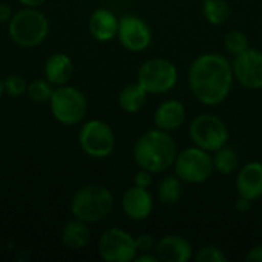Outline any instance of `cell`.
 <instances>
[{"label":"cell","mask_w":262,"mask_h":262,"mask_svg":"<svg viewBox=\"0 0 262 262\" xmlns=\"http://www.w3.org/2000/svg\"><path fill=\"white\" fill-rule=\"evenodd\" d=\"M118 25L120 18L107 8H98L95 9L89 17V32L91 35L101 43L111 41L118 34Z\"/></svg>","instance_id":"cell-16"},{"label":"cell","mask_w":262,"mask_h":262,"mask_svg":"<svg viewBox=\"0 0 262 262\" xmlns=\"http://www.w3.org/2000/svg\"><path fill=\"white\" fill-rule=\"evenodd\" d=\"M52 92H54L52 84L43 77V78H35V80L28 83L26 95L34 103H40L41 104V103H49V100L52 97Z\"/></svg>","instance_id":"cell-24"},{"label":"cell","mask_w":262,"mask_h":262,"mask_svg":"<svg viewBox=\"0 0 262 262\" xmlns=\"http://www.w3.org/2000/svg\"><path fill=\"white\" fill-rule=\"evenodd\" d=\"M155 255L161 262H187L193 256V247L181 235H166L155 244Z\"/></svg>","instance_id":"cell-14"},{"label":"cell","mask_w":262,"mask_h":262,"mask_svg":"<svg viewBox=\"0 0 262 262\" xmlns=\"http://www.w3.org/2000/svg\"><path fill=\"white\" fill-rule=\"evenodd\" d=\"M235 80L252 91L262 89V51L249 46L232 61Z\"/></svg>","instance_id":"cell-12"},{"label":"cell","mask_w":262,"mask_h":262,"mask_svg":"<svg viewBox=\"0 0 262 262\" xmlns=\"http://www.w3.org/2000/svg\"><path fill=\"white\" fill-rule=\"evenodd\" d=\"M147 95L149 94L138 81L126 84L118 94V106L126 114H137L144 107L147 101Z\"/></svg>","instance_id":"cell-20"},{"label":"cell","mask_w":262,"mask_h":262,"mask_svg":"<svg viewBox=\"0 0 262 262\" xmlns=\"http://www.w3.org/2000/svg\"><path fill=\"white\" fill-rule=\"evenodd\" d=\"M236 192L239 196L256 201L262 196V163L250 161L244 164L236 177Z\"/></svg>","instance_id":"cell-15"},{"label":"cell","mask_w":262,"mask_h":262,"mask_svg":"<svg viewBox=\"0 0 262 262\" xmlns=\"http://www.w3.org/2000/svg\"><path fill=\"white\" fill-rule=\"evenodd\" d=\"M5 94L9 97H21L28 91V81L18 74H11L3 80Z\"/></svg>","instance_id":"cell-26"},{"label":"cell","mask_w":262,"mask_h":262,"mask_svg":"<svg viewBox=\"0 0 262 262\" xmlns=\"http://www.w3.org/2000/svg\"><path fill=\"white\" fill-rule=\"evenodd\" d=\"M155 239L152 235L149 233H141L135 238V246L138 253H144V252H152L155 249Z\"/></svg>","instance_id":"cell-28"},{"label":"cell","mask_w":262,"mask_h":262,"mask_svg":"<svg viewBox=\"0 0 262 262\" xmlns=\"http://www.w3.org/2000/svg\"><path fill=\"white\" fill-rule=\"evenodd\" d=\"M250 206H252V201H250V200L243 198V196L238 195V200H236V203H235V209H236L239 213H246V212L250 209Z\"/></svg>","instance_id":"cell-32"},{"label":"cell","mask_w":262,"mask_h":262,"mask_svg":"<svg viewBox=\"0 0 262 262\" xmlns=\"http://www.w3.org/2000/svg\"><path fill=\"white\" fill-rule=\"evenodd\" d=\"M249 46V37L241 29H232L224 35V49L233 57L244 52Z\"/></svg>","instance_id":"cell-25"},{"label":"cell","mask_w":262,"mask_h":262,"mask_svg":"<svg viewBox=\"0 0 262 262\" xmlns=\"http://www.w3.org/2000/svg\"><path fill=\"white\" fill-rule=\"evenodd\" d=\"M98 255L106 262H130L138 255L135 238L123 229H107L98 239Z\"/></svg>","instance_id":"cell-10"},{"label":"cell","mask_w":262,"mask_h":262,"mask_svg":"<svg viewBox=\"0 0 262 262\" xmlns=\"http://www.w3.org/2000/svg\"><path fill=\"white\" fill-rule=\"evenodd\" d=\"M49 34V20L38 8H26L12 14L8 35L20 48L40 46Z\"/></svg>","instance_id":"cell-4"},{"label":"cell","mask_w":262,"mask_h":262,"mask_svg":"<svg viewBox=\"0 0 262 262\" xmlns=\"http://www.w3.org/2000/svg\"><path fill=\"white\" fill-rule=\"evenodd\" d=\"M195 259H196V262H226L227 256L221 247L209 244V246H204L203 249H200Z\"/></svg>","instance_id":"cell-27"},{"label":"cell","mask_w":262,"mask_h":262,"mask_svg":"<svg viewBox=\"0 0 262 262\" xmlns=\"http://www.w3.org/2000/svg\"><path fill=\"white\" fill-rule=\"evenodd\" d=\"M135 262H160L157 255H152L150 252H144V253H138L135 256Z\"/></svg>","instance_id":"cell-33"},{"label":"cell","mask_w":262,"mask_h":262,"mask_svg":"<svg viewBox=\"0 0 262 262\" xmlns=\"http://www.w3.org/2000/svg\"><path fill=\"white\" fill-rule=\"evenodd\" d=\"M46 0H18L20 5L26 6V8H38L45 3Z\"/></svg>","instance_id":"cell-34"},{"label":"cell","mask_w":262,"mask_h":262,"mask_svg":"<svg viewBox=\"0 0 262 262\" xmlns=\"http://www.w3.org/2000/svg\"><path fill=\"white\" fill-rule=\"evenodd\" d=\"M175 175L183 180V183L189 184H201L207 181L213 170V155L198 146L186 147L184 150L178 152L175 163H173Z\"/></svg>","instance_id":"cell-6"},{"label":"cell","mask_w":262,"mask_h":262,"mask_svg":"<svg viewBox=\"0 0 262 262\" xmlns=\"http://www.w3.org/2000/svg\"><path fill=\"white\" fill-rule=\"evenodd\" d=\"M12 9L8 3H0V23H8L12 17Z\"/></svg>","instance_id":"cell-31"},{"label":"cell","mask_w":262,"mask_h":262,"mask_svg":"<svg viewBox=\"0 0 262 262\" xmlns=\"http://www.w3.org/2000/svg\"><path fill=\"white\" fill-rule=\"evenodd\" d=\"M123 213L132 221H144L154 212V198L149 189L132 186L129 187L121 198Z\"/></svg>","instance_id":"cell-13"},{"label":"cell","mask_w":262,"mask_h":262,"mask_svg":"<svg viewBox=\"0 0 262 262\" xmlns=\"http://www.w3.org/2000/svg\"><path fill=\"white\" fill-rule=\"evenodd\" d=\"M152 177L154 173L149 172V170H144V169H140L135 177H134V184L138 186V187H144V189H149L150 184H152Z\"/></svg>","instance_id":"cell-29"},{"label":"cell","mask_w":262,"mask_h":262,"mask_svg":"<svg viewBox=\"0 0 262 262\" xmlns=\"http://www.w3.org/2000/svg\"><path fill=\"white\" fill-rule=\"evenodd\" d=\"M238 164H239V158L233 147L226 144L220 147L218 150H215L213 166H215V170L220 172L221 175H232L233 172H236Z\"/></svg>","instance_id":"cell-23"},{"label":"cell","mask_w":262,"mask_h":262,"mask_svg":"<svg viewBox=\"0 0 262 262\" xmlns=\"http://www.w3.org/2000/svg\"><path fill=\"white\" fill-rule=\"evenodd\" d=\"M189 135L195 146L207 152H215L227 144L229 127L220 117L213 114H201L192 120Z\"/></svg>","instance_id":"cell-9"},{"label":"cell","mask_w":262,"mask_h":262,"mask_svg":"<svg viewBox=\"0 0 262 262\" xmlns=\"http://www.w3.org/2000/svg\"><path fill=\"white\" fill-rule=\"evenodd\" d=\"M115 132L103 120H89L78 130L80 149L91 158H106L115 150Z\"/></svg>","instance_id":"cell-8"},{"label":"cell","mask_w":262,"mask_h":262,"mask_svg":"<svg viewBox=\"0 0 262 262\" xmlns=\"http://www.w3.org/2000/svg\"><path fill=\"white\" fill-rule=\"evenodd\" d=\"M91 241V229L88 223L72 218L61 229V243L72 250L84 249Z\"/></svg>","instance_id":"cell-19"},{"label":"cell","mask_w":262,"mask_h":262,"mask_svg":"<svg viewBox=\"0 0 262 262\" xmlns=\"http://www.w3.org/2000/svg\"><path fill=\"white\" fill-rule=\"evenodd\" d=\"M74 218L88 224L106 220L114 209V195L103 184H86L71 198L69 204Z\"/></svg>","instance_id":"cell-3"},{"label":"cell","mask_w":262,"mask_h":262,"mask_svg":"<svg viewBox=\"0 0 262 262\" xmlns=\"http://www.w3.org/2000/svg\"><path fill=\"white\" fill-rule=\"evenodd\" d=\"M5 95V86H3V80L0 78V98Z\"/></svg>","instance_id":"cell-35"},{"label":"cell","mask_w":262,"mask_h":262,"mask_svg":"<svg viewBox=\"0 0 262 262\" xmlns=\"http://www.w3.org/2000/svg\"><path fill=\"white\" fill-rule=\"evenodd\" d=\"M186 107L180 100H164L155 109L154 124L161 130L173 132L183 126V123L186 121Z\"/></svg>","instance_id":"cell-17"},{"label":"cell","mask_w":262,"mask_h":262,"mask_svg":"<svg viewBox=\"0 0 262 262\" xmlns=\"http://www.w3.org/2000/svg\"><path fill=\"white\" fill-rule=\"evenodd\" d=\"M177 80V66L170 60L160 57L146 60L137 72V81L149 95H161L169 92L175 88Z\"/></svg>","instance_id":"cell-7"},{"label":"cell","mask_w":262,"mask_h":262,"mask_svg":"<svg viewBox=\"0 0 262 262\" xmlns=\"http://www.w3.org/2000/svg\"><path fill=\"white\" fill-rule=\"evenodd\" d=\"M232 63L218 52H206L189 68V86L198 101L207 106L221 104L233 86Z\"/></svg>","instance_id":"cell-1"},{"label":"cell","mask_w":262,"mask_h":262,"mask_svg":"<svg viewBox=\"0 0 262 262\" xmlns=\"http://www.w3.org/2000/svg\"><path fill=\"white\" fill-rule=\"evenodd\" d=\"M72 74H74V63L68 54L55 52L46 58L45 68H43V75L52 86L68 84Z\"/></svg>","instance_id":"cell-18"},{"label":"cell","mask_w":262,"mask_h":262,"mask_svg":"<svg viewBox=\"0 0 262 262\" xmlns=\"http://www.w3.org/2000/svg\"><path fill=\"white\" fill-rule=\"evenodd\" d=\"M178 155L177 143L170 132L158 127L146 130L134 144V161L140 169L163 173L170 169Z\"/></svg>","instance_id":"cell-2"},{"label":"cell","mask_w":262,"mask_h":262,"mask_svg":"<svg viewBox=\"0 0 262 262\" xmlns=\"http://www.w3.org/2000/svg\"><path fill=\"white\" fill-rule=\"evenodd\" d=\"M118 41L130 52H143L152 43V29L146 20L134 14H124L120 17Z\"/></svg>","instance_id":"cell-11"},{"label":"cell","mask_w":262,"mask_h":262,"mask_svg":"<svg viewBox=\"0 0 262 262\" xmlns=\"http://www.w3.org/2000/svg\"><path fill=\"white\" fill-rule=\"evenodd\" d=\"M246 261L250 262H262V244H258L255 247H252L247 255H246Z\"/></svg>","instance_id":"cell-30"},{"label":"cell","mask_w":262,"mask_h":262,"mask_svg":"<svg viewBox=\"0 0 262 262\" xmlns=\"http://www.w3.org/2000/svg\"><path fill=\"white\" fill-rule=\"evenodd\" d=\"M201 11H203L204 18L213 26L224 25L229 20L230 12H232L227 0H204Z\"/></svg>","instance_id":"cell-22"},{"label":"cell","mask_w":262,"mask_h":262,"mask_svg":"<svg viewBox=\"0 0 262 262\" xmlns=\"http://www.w3.org/2000/svg\"><path fill=\"white\" fill-rule=\"evenodd\" d=\"M184 192L183 180H180L177 175H166L161 178L158 184V198L164 204H177Z\"/></svg>","instance_id":"cell-21"},{"label":"cell","mask_w":262,"mask_h":262,"mask_svg":"<svg viewBox=\"0 0 262 262\" xmlns=\"http://www.w3.org/2000/svg\"><path fill=\"white\" fill-rule=\"evenodd\" d=\"M49 109L60 124L75 126L80 124L88 114V100L78 88L63 84L54 89Z\"/></svg>","instance_id":"cell-5"}]
</instances>
